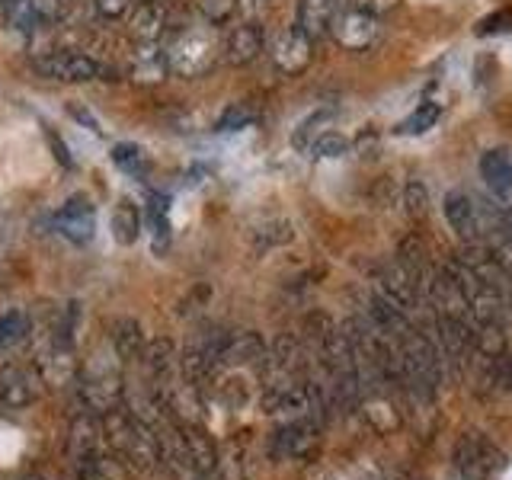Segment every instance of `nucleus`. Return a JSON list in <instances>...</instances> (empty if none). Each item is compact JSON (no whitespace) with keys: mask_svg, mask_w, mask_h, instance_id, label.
<instances>
[{"mask_svg":"<svg viewBox=\"0 0 512 480\" xmlns=\"http://www.w3.org/2000/svg\"><path fill=\"white\" fill-rule=\"evenodd\" d=\"M400 362H404V384L416 400H432L442 381V356L429 333L407 324L400 333Z\"/></svg>","mask_w":512,"mask_h":480,"instance_id":"obj_1","label":"nucleus"},{"mask_svg":"<svg viewBox=\"0 0 512 480\" xmlns=\"http://www.w3.org/2000/svg\"><path fill=\"white\" fill-rule=\"evenodd\" d=\"M221 55V39L215 36L212 26H189L176 32V39L167 48L170 71L176 77H202L215 68Z\"/></svg>","mask_w":512,"mask_h":480,"instance_id":"obj_2","label":"nucleus"},{"mask_svg":"<svg viewBox=\"0 0 512 480\" xmlns=\"http://www.w3.org/2000/svg\"><path fill=\"white\" fill-rule=\"evenodd\" d=\"M109 442L116 445L128 461L138 464V468H151L160 455V445L151 426L141 423L138 416H128L119 410L109 416Z\"/></svg>","mask_w":512,"mask_h":480,"instance_id":"obj_3","label":"nucleus"},{"mask_svg":"<svg viewBox=\"0 0 512 480\" xmlns=\"http://www.w3.org/2000/svg\"><path fill=\"white\" fill-rule=\"evenodd\" d=\"M503 452L480 432H468L461 436L455 448V468L464 480H490L496 471L503 468Z\"/></svg>","mask_w":512,"mask_h":480,"instance_id":"obj_4","label":"nucleus"},{"mask_svg":"<svg viewBox=\"0 0 512 480\" xmlns=\"http://www.w3.org/2000/svg\"><path fill=\"white\" fill-rule=\"evenodd\" d=\"M42 77L48 80H68V84H84V80H100L106 74V68L96 58L84 55V52H48L42 58L32 61Z\"/></svg>","mask_w":512,"mask_h":480,"instance_id":"obj_5","label":"nucleus"},{"mask_svg":"<svg viewBox=\"0 0 512 480\" xmlns=\"http://www.w3.org/2000/svg\"><path fill=\"white\" fill-rule=\"evenodd\" d=\"M330 36L336 45L346 48V52H368V48L381 39V23L372 13H362L356 7H343L336 13Z\"/></svg>","mask_w":512,"mask_h":480,"instance_id":"obj_6","label":"nucleus"},{"mask_svg":"<svg viewBox=\"0 0 512 480\" xmlns=\"http://www.w3.org/2000/svg\"><path fill=\"white\" fill-rule=\"evenodd\" d=\"M423 282L413 276V272L397 260H388L378 266V295H384L391 304H397L404 314H413L416 304H420Z\"/></svg>","mask_w":512,"mask_h":480,"instance_id":"obj_7","label":"nucleus"},{"mask_svg":"<svg viewBox=\"0 0 512 480\" xmlns=\"http://www.w3.org/2000/svg\"><path fill=\"white\" fill-rule=\"evenodd\" d=\"M269 55H272V64H276L282 74L298 77V74L308 71V64L314 58V42L304 36L298 26H288V29H279L276 36H272Z\"/></svg>","mask_w":512,"mask_h":480,"instance_id":"obj_8","label":"nucleus"},{"mask_svg":"<svg viewBox=\"0 0 512 480\" xmlns=\"http://www.w3.org/2000/svg\"><path fill=\"white\" fill-rule=\"evenodd\" d=\"M55 228L64 240H71V244L84 247L93 240L96 234V208L87 196H71L58 208L55 215Z\"/></svg>","mask_w":512,"mask_h":480,"instance_id":"obj_9","label":"nucleus"},{"mask_svg":"<svg viewBox=\"0 0 512 480\" xmlns=\"http://www.w3.org/2000/svg\"><path fill=\"white\" fill-rule=\"evenodd\" d=\"M266 45V36L256 20H244L240 26H234L228 36H224L221 42V55L228 64H234V68H244V64H253L256 58H260Z\"/></svg>","mask_w":512,"mask_h":480,"instance_id":"obj_10","label":"nucleus"},{"mask_svg":"<svg viewBox=\"0 0 512 480\" xmlns=\"http://www.w3.org/2000/svg\"><path fill=\"white\" fill-rule=\"evenodd\" d=\"M480 176L490 189V196L500 202V208L512 205V151L493 148L480 157Z\"/></svg>","mask_w":512,"mask_h":480,"instance_id":"obj_11","label":"nucleus"},{"mask_svg":"<svg viewBox=\"0 0 512 480\" xmlns=\"http://www.w3.org/2000/svg\"><path fill=\"white\" fill-rule=\"evenodd\" d=\"M167 71V48H160V42H135L132 61H128V77L138 80V84H160Z\"/></svg>","mask_w":512,"mask_h":480,"instance_id":"obj_12","label":"nucleus"},{"mask_svg":"<svg viewBox=\"0 0 512 480\" xmlns=\"http://www.w3.org/2000/svg\"><path fill=\"white\" fill-rule=\"evenodd\" d=\"M317 445V420L304 416V420H288L279 432H276V448L279 458H304L311 455Z\"/></svg>","mask_w":512,"mask_h":480,"instance_id":"obj_13","label":"nucleus"},{"mask_svg":"<svg viewBox=\"0 0 512 480\" xmlns=\"http://www.w3.org/2000/svg\"><path fill=\"white\" fill-rule=\"evenodd\" d=\"M343 10L340 0H298V20L295 26L308 36L311 42L330 36L336 13Z\"/></svg>","mask_w":512,"mask_h":480,"instance_id":"obj_14","label":"nucleus"},{"mask_svg":"<svg viewBox=\"0 0 512 480\" xmlns=\"http://www.w3.org/2000/svg\"><path fill=\"white\" fill-rule=\"evenodd\" d=\"M170 26V13L164 0H138L132 13V39L135 42H160Z\"/></svg>","mask_w":512,"mask_h":480,"instance_id":"obj_15","label":"nucleus"},{"mask_svg":"<svg viewBox=\"0 0 512 480\" xmlns=\"http://www.w3.org/2000/svg\"><path fill=\"white\" fill-rule=\"evenodd\" d=\"M445 218L452 224V231L471 244V240H480V221H477V202L468 196V192H448L445 196Z\"/></svg>","mask_w":512,"mask_h":480,"instance_id":"obj_16","label":"nucleus"},{"mask_svg":"<svg viewBox=\"0 0 512 480\" xmlns=\"http://www.w3.org/2000/svg\"><path fill=\"white\" fill-rule=\"evenodd\" d=\"M266 359V343L260 340V333L253 330H240L224 336V349H221V365H253Z\"/></svg>","mask_w":512,"mask_h":480,"instance_id":"obj_17","label":"nucleus"},{"mask_svg":"<svg viewBox=\"0 0 512 480\" xmlns=\"http://www.w3.org/2000/svg\"><path fill=\"white\" fill-rule=\"evenodd\" d=\"M39 388H36V375L26 372V368H10V372L0 375V400H4V407H29L32 400H36Z\"/></svg>","mask_w":512,"mask_h":480,"instance_id":"obj_18","label":"nucleus"},{"mask_svg":"<svg viewBox=\"0 0 512 480\" xmlns=\"http://www.w3.org/2000/svg\"><path fill=\"white\" fill-rule=\"evenodd\" d=\"M84 397L93 410H116L119 404V378L109 368H93L84 381Z\"/></svg>","mask_w":512,"mask_h":480,"instance_id":"obj_19","label":"nucleus"},{"mask_svg":"<svg viewBox=\"0 0 512 480\" xmlns=\"http://www.w3.org/2000/svg\"><path fill=\"white\" fill-rule=\"evenodd\" d=\"M141 228H144L141 208L132 199H119L116 208H112V237H116L122 247H132L138 244Z\"/></svg>","mask_w":512,"mask_h":480,"instance_id":"obj_20","label":"nucleus"},{"mask_svg":"<svg viewBox=\"0 0 512 480\" xmlns=\"http://www.w3.org/2000/svg\"><path fill=\"white\" fill-rule=\"evenodd\" d=\"M183 452H186V461L199 474H212L218 468V452H215L212 439H208L202 429H186L183 432Z\"/></svg>","mask_w":512,"mask_h":480,"instance_id":"obj_21","label":"nucleus"},{"mask_svg":"<svg viewBox=\"0 0 512 480\" xmlns=\"http://www.w3.org/2000/svg\"><path fill=\"white\" fill-rule=\"evenodd\" d=\"M112 346H116L122 359H138L144 352V336H141L138 320L132 317L116 320V327H112Z\"/></svg>","mask_w":512,"mask_h":480,"instance_id":"obj_22","label":"nucleus"},{"mask_svg":"<svg viewBox=\"0 0 512 480\" xmlns=\"http://www.w3.org/2000/svg\"><path fill=\"white\" fill-rule=\"evenodd\" d=\"M333 116H336L333 109H317V112H311V116L295 128V135H292L295 148L298 151H311V144L327 132V125L333 122Z\"/></svg>","mask_w":512,"mask_h":480,"instance_id":"obj_23","label":"nucleus"},{"mask_svg":"<svg viewBox=\"0 0 512 480\" xmlns=\"http://www.w3.org/2000/svg\"><path fill=\"white\" fill-rule=\"evenodd\" d=\"M397 260L404 263L416 279L423 282V276H426V269H429V260H426V247H423V240L416 237V234H410L404 244L397 247ZM426 285V282H423ZM426 292H429V285H426Z\"/></svg>","mask_w":512,"mask_h":480,"instance_id":"obj_24","label":"nucleus"},{"mask_svg":"<svg viewBox=\"0 0 512 480\" xmlns=\"http://www.w3.org/2000/svg\"><path fill=\"white\" fill-rule=\"evenodd\" d=\"M439 103H423V106H416L413 109V116H407L404 122L397 125V132L400 135H423V132H429L432 125L439 122Z\"/></svg>","mask_w":512,"mask_h":480,"instance_id":"obj_25","label":"nucleus"},{"mask_svg":"<svg viewBox=\"0 0 512 480\" xmlns=\"http://www.w3.org/2000/svg\"><path fill=\"white\" fill-rule=\"evenodd\" d=\"M144 362H148V368L154 375H167L170 372V365H173V343L170 340H154V343H148L144 346Z\"/></svg>","mask_w":512,"mask_h":480,"instance_id":"obj_26","label":"nucleus"},{"mask_svg":"<svg viewBox=\"0 0 512 480\" xmlns=\"http://www.w3.org/2000/svg\"><path fill=\"white\" fill-rule=\"evenodd\" d=\"M253 237L260 240V247H282L292 240V224L282 218H272V221H263L260 228L253 231Z\"/></svg>","mask_w":512,"mask_h":480,"instance_id":"obj_27","label":"nucleus"},{"mask_svg":"<svg viewBox=\"0 0 512 480\" xmlns=\"http://www.w3.org/2000/svg\"><path fill=\"white\" fill-rule=\"evenodd\" d=\"M29 330V317L23 311H10L0 317V349H7L13 343H20Z\"/></svg>","mask_w":512,"mask_h":480,"instance_id":"obj_28","label":"nucleus"},{"mask_svg":"<svg viewBox=\"0 0 512 480\" xmlns=\"http://www.w3.org/2000/svg\"><path fill=\"white\" fill-rule=\"evenodd\" d=\"M256 119V112L250 103H231L228 109L221 112L218 119V132H237V128H247Z\"/></svg>","mask_w":512,"mask_h":480,"instance_id":"obj_29","label":"nucleus"},{"mask_svg":"<svg viewBox=\"0 0 512 480\" xmlns=\"http://www.w3.org/2000/svg\"><path fill=\"white\" fill-rule=\"evenodd\" d=\"M112 160H116L125 173H138V176L148 167V160H144V151L138 144H116V148H112Z\"/></svg>","mask_w":512,"mask_h":480,"instance_id":"obj_30","label":"nucleus"},{"mask_svg":"<svg viewBox=\"0 0 512 480\" xmlns=\"http://www.w3.org/2000/svg\"><path fill=\"white\" fill-rule=\"evenodd\" d=\"M404 208H407V215L416 218V221L429 215V192H426V186L420 180L407 183V189H404Z\"/></svg>","mask_w":512,"mask_h":480,"instance_id":"obj_31","label":"nucleus"},{"mask_svg":"<svg viewBox=\"0 0 512 480\" xmlns=\"http://www.w3.org/2000/svg\"><path fill=\"white\" fill-rule=\"evenodd\" d=\"M39 26H52L64 16V0H26Z\"/></svg>","mask_w":512,"mask_h":480,"instance_id":"obj_32","label":"nucleus"},{"mask_svg":"<svg viewBox=\"0 0 512 480\" xmlns=\"http://www.w3.org/2000/svg\"><path fill=\"white\" fill-rule=\"evenodd\" d=\"M349 151V141L336 132H324L314 144H311V154L314 157H343Z\"/></svg>","mask_w":512,"mask_h":480,"instance_id":"obj_33","label":"nucleus"},{"mask_svg":"<svg viewBox=\"0 0 512 480\" xmlns=\"http://www.w3.org/2000/svg\"><path fill=\"white\" fill-rule=\"evenodd\" d=\"M199 7L205 13L208 26H218L231 20V13L237 10V0H199Z\"/></svg>","mask_w":512,"mask_h":480,"instance_id":"obj_34","label":"nucleus"},{"mask_svg":"<svg viewBox=\"0 0 512 480\" xmlns=\"http://www.w3.org/2000/svg\"><path fill=\"white\" fill-rule=\"evenodd\" d=\"M509 29H512V10H500L477 23V36H500V32H509Z\"/></svg>","mask_w":512,"mask_h":480,"instance_id":"obj_35","label":"nucleus"},{"mask_svg":"<svg viewBox=\"0 0 512 480\" xmlns=\"http://www.w3.org/2000/svg\"><path fill=\"white\" fill-rule=\"evenodd\" d=\"M93 7L103 20H122V16L132 10V0H93Z\"/></svg>","mask_w":512,"mask_h":480,"instance_id":"obj_36","label":"nucleus"},{"mask_svg":"<svg viewBox=\"0 0 512 480\" xmlns=\"http://www.w3.org/2000/svg\"><path fill=\"white\" fill-rule=\"evenodd\" d=\"M397 4H400V0H352V7L362 10V13H372V16H384V13H391Z\"/></svg>","mask_w":512,"mask_h":480,"instance_id":"obj_37","label":"nucleus"},{"mask_svg":"<svg viewBox=\"0 0 512 480\" xmlns=\"http://www.w3.org/2000/svg\"><path fill=\"white\" fill-rule=\"evenodd\" d=\"M266 7H269V0H237V10L244 20H260Z\"/></svg>","mask_w":512,"mask_h":480,"instance_id":"obj_38","label":"nucleus"},{"mask_svg":"<svg viewBox=\"0 0 512 480\" xmlns=\"http://www.w3.org/2000/svg\"><path fill=\"white\" fill-rule=\"evenodd\" d=\"M503 221H506V228L512 231V205H506V208H503Z\"/></svg>","mask_w":512,"mask_h":480,"instance_id":"obj_39","label":"nucleus"},{"mask_svg":"<svg viewBox=\"0 0 512 480\" xmlns=\"http://www.w3.org/2000/svg\"><path fill=\"white\" fill-rule=\"evenodd\" d=\"M23 480H42V477H23Z\"/></svg>","mask_w":512,"mask_h":480,"instance_id":"obj_40","label":"nucleus"}]
</instances>
